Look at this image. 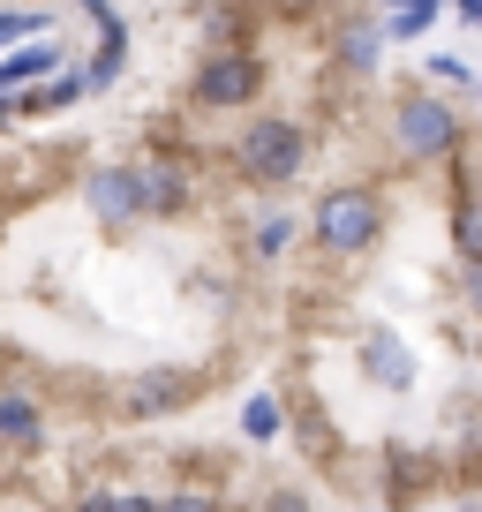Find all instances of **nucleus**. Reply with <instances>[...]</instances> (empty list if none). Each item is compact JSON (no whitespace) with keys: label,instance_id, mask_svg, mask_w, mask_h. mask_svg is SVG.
<instances>
[{"label":"nucleus","instance_id":"nucleus-1","mask_svg":"<svg viewBox=\"0 0 482 512\" xmlns=\"http://www.w3.org/2000/svg\"><path fill=\"white\" fill-rule=\"evenodd\" d=\"M309 159V128L287 121V113H257V121L234 136V166L249 189H287Z\"/></svg>","mask_w":482,"mask_h":512},{"label":"nucleus","instance_id":"nucleus-2","mask_svg":"<svg viewBox=\"0 0 482 512\" xmlns=\"http://www.w3.org/2000/svg\"><path fill=\"white\" fill-rule=\"evenodd\" d=\"M385 234V204H377L370 181H339V189L317 196V249L324 256H362Z\"/></svg>","mask_w":482,"mask_h":512},{"label":"nucleus","instance_id":"nucleus-3","mask_svg":"<svg viewBox=\"0 0 482 512\" xmlns=\"http://www.w3.org/2000/svg\"><path fill=\"white\" fill-rule=\"evenodd\" d=\"M257 91H264V61L249 46H211L204 68H196V83H189V98L211 106V113H241Z\"/></svg>","mask_w":482,"mask_h":512},{"label":"nucleus","instance_id":"nucleus-4","mask_svg":"<svg viewBox=\"0 0 482 512\" xmlns=\"http://www.w3.org/2000/svg\"><path fill=\"white\" fill-rule=\"evenodd\" d=\"M392 136H400L407 159H445V151L467 144L460 113H452L445 98H430V91H407L400 106H392Z\"/></svg>","mask_w":482,"mask_h":512},{"label":"nucleus","instance_id":"nucleus-5","mask_svg":"<svg viewBox=\"0 0 482 512\" xmlns=\"http://www.w3.org/2000/svg\"><path fill=\"white\" fill-rule=\"evenodd\" d=\"M189 400H196V377H189L181 362H159V369H144V377H129V384H121V415H129V422L181 415Z\"/></svg>","mask_w":482,"mask_h":512},{"label":"nucleus","instance_id":"nucleus-6","mask_svg":"<svg viewBox=\"0 0 482 512\" xmlns=\"http://www.w3.org/2000/svg\"><path fill=\"white\" fill-rule=\"evenodd\" d=\"M189 204H196V174L181 159L136 166V211H144V219H181Z\"/></svg>","mask_w":482,"mask_h":512},{"label":"nucleus","instance_id":"nucleus-7","mask_svg":"<svg viewBox=\"0 0 482 512\" xmlns=\"http://www.w3.org/2000/svg\"><path fill=\"white\" fill-rule=\"evenodd\" d=\"M83 204H91V219L113 226V234L136 226L144 219V211H136V166H91V174H83Z\"/></svg>","mask_w":482,"mask_h":512},{"label":"nucleus","instance_id":"nucleus-8","mask_svg":"<svg viewBox=\"0 0 482 512\" xmlns=\"http://www.w3.org/2000/svg\"><path fill=\"white\" fill-rule=\"evenodd\" d=\"M362 362H370V377L385 384V392H407V384H415V354H407V339L392 332V324H362Z\"/></svg>","mask_w":482,"mask_h":512},{"label":"nucleus","instance_id":"nucleus-9","mask_svg":"<svg viewBox=\"0 0 482 512\" xmlns=\"http://www.w3.org/2000/svg\"><path fill=\"white\" fill-rule=\"evenodd\" d=\"M61 61H68V53L53 46V38H31V46H16L8 61H0V98H16V91H31V83L61 76Z\"/></svg>","mask_w":482,"mask_h":512},{"label":"nucleus","instance_id":"nucleus-10","mask_svg":"<svg viewBox=\"0 0 482 512\" xmlns=\"http://www.w3.org/2000/svg\"><path fill=\"white\" fill-rule=\"evenodd\" d=\"M0 437H8V445H38V437H46V415H38V400H23V392H0Z\"/></svg>","mask_w":482,"mask_h":512},{"label":"nucleus","instance_id":"nucleus-11","mask_svg":"<svg viewBox=\"0 0 482 512\" xmlns=\"http://www.w3.org/2000/svg\"><path fill=\"white\" fill-rule=\"evenodd\" d=\"M377 53H385L377 23H347V31H339V46H332V61H339V68H354V76H370V68H377Z\"/></svg>","mask_w":482,"mask_h":512},{"label":"nucleus","instance_id":"nucleus-12","mask_svg":"<svg viewBox=\"0 0 482 512\" xmlns=\"http://www.w3.org/2000/svg\"><path fill=\"white\" fill-rule=\"evenodd\" d=\"M279 430H287L279 400H272V392H249V400H241V437H249V445H272Z\"/></svg>","mask_w":482,"mask_h":512},{"label":"nucleus","instance_id":"nucleus-13","mask_svg":"<svg viewBox=\"0 0 482 512\" xmlns=\"http://www.w3.org/2000/svg\"><path fill=\"white\" fill-rule=\"evenodd\" d=\"M437 16H445V0H400V8L385 16V31H377V38H422Z\"/></svg>","mask_w":482,"mask_h":512},{"label":"nucleus","instance_id":"nucleus-14","mask_svg":"<svg viewBox=\"0 0 482 512\" xmlns=\"http://www.w3.org/2000/svg\"><path fill=\"white\" fill-rule=\"evenodd\" d=\"M31 46V38H53V16L46 8H0V46Z\"/></svg>","mask_w":482,"mask_h":512},{"label":"nucleus","instance_id":"nucleus-15","mask_svg":"<svg viewBox=\"0 0 482 512\" xmlns=\"http://www.w3.org/2000/svg\"><path fill=\"white\" fill-rule=\"evenodd\" d=\"M452 249H460V256L482 249V241H475V196H467V181L452 189Z\"/></svg>","mask_w":482,"mask_h":512},{"label":"nucleus","instance_id":"nucleus-16","mask_svg":"<svg viewBox=\"0 0 482 512\" xmlns=\"http://www.w3.org/2000/svg\"><path fill=\"white\" fill-rule=\"evenodd\" d=\"M430 76L452 83V91H467V83H475V68H467V53H430Z\"/></svg>","mask_w":482,"mask_h":512},{"label":"nucleus","instance_id":"nucleus-17","mask_svg":"<svg viewBox=\"0 0 482 512\" xmlns=\"http://www.w3.org/2000/svg\"><path fill=\"white\" fill-rule=\"evenodd\" d=\"M287 241H294V219H264L257 226V256H287Z\"/></svg>","mask_w":482,"mask_h":512},{"label":"nucleus","instance_id":"nucleus-18","mask_svg":"<svg viewBox=\"0 0 482 512\" xmlns=\"http://www.w3.org/2000/svg\"><path fill=\"white\" fill-rule=\"evenodd\" d=\"M159 512H226L211 490H174V497H159Z\"/></svg>","mask_w":482,"mask_h":512},{"label":"nucleus","instance_id":"nucleus-19","mask_svg":"<svg viewBox=\"0 0 482 512\" xmlns=\"http://www.w3.org/2000/svg\"><path fill=\"white\" fill-rule=\"evenodd\" d=\"M113 512H159V497H144V490H113Z\"/></svg>","mask_w":482,"mask_h":512},{"label":"nucleus","instance_id":"nucleus-20","mask_svg":"<svg viewBox=\"0 0 482 512\" xmlns=\"http://www.w3.org/2000/svg\"><path fill=\"white\" fill-rule=\"evenodd\" d=\"M272 512H309V497H302V490H279V497H272Z\"/></svg>","mask_w":482,"mask_h":512},{"label":"nucleus","instance_id":"nucleus-21","mask_svg":"<svg viewBox=\"0 0 482 512\" xmlns=\"http://www.w3.org/2000/svg\"><path fill=\"white\" fill-rule=\"evenodd\" d=\"M76 512H113V490H91V497H76Z\"/></svg>","mask_w":482,"mask_h":512},{"label":"nucleus","instance_id":"nucleus-22","mask_svg":"<svg viewBox=\"0 0 482 512\" xmlns=\"http://www.w3.org/2000/svg\"><path fill=\"white\" fill-rule=\"evenodd\" d=\"M452 16H460V23H482V0H452Z\"/></svg>","mask_w":482,"mask_h":512},{"label":"nucleus","instance_id":"nucleus-23","mask_svg":"<svg viewBox=\"0 0 482 512\" xmlns=\"http://www.w3.org/2000/svg\"><path fill=\"white\" fill-rule=\"evenodd\" d=\"M377 8H385V16H392V8H400V0H377Z\"/></svg>","mask_w":482,"mask_h":512}]
</instances>
